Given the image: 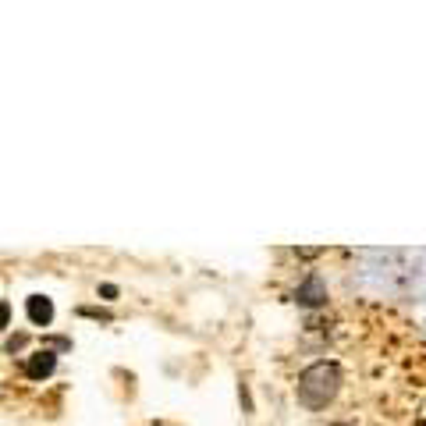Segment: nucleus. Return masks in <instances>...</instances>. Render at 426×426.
Returning a JSON list of instances; mask_svg holds the SVG:
<instances>
[{
  "label": "nucleus",
  "instance_id": "f257e3e1",
  "mask_svg": "<svg viewBox=\"0 0 426 426\" xmlns=\"http://www.w3.org/2000/svg\"><path fill=\"white\" fill-rule=\"evenodd\" d=\"M341 391V369L334 362H312L298 377V401L305 408H327Z\"/></svg>",
  "mask_w": 426,
  "mask_h": 426
},
{
  "label": "nucleus",
  "instance_id": "f03ea898",
  "mask_svg": "<svg viewBox=\"0 0 426 426\" xmlns=\"http://www.w3.org/2000/svg\"><path fill=\"white\" fill-rule=\"evenodd\" d=\"M295 302L305 305V309H316V305H324L327 302V284L320 274H309L298 288H295Z\"/></svg>",
  "mask_w": 426,
  "mask_h": 426
},
{
  "label": "nucleus",
  "instance_id": "7ed1b4c3",
  "mask_svg": "<svg viewBox=\"0 0 426 426\" xmlns=\"http://www.w3.org/2000/svg\"><path fill=\"white\" fill-rule=\"evenodd\" d=\"M53 369H57V355H53L50 348H43V352L29 355V362H25V373H29L32 380H46Z\"/></svg>",
  "mask_w": 426,
  "mask_h": 426
},
{
  "label": "nucleus",
  "instance_id": "20e7f679",
  "mask_svg": "<svg viewBox=\"0 0 426 426\" xmlns=\"http://www.w3.org/2000/svg\"><path fill=\"white\" fill-rule=\"evenodd\" d=\"M25 312H29V324H32V327H46L50 320H53V302H50L46 295H32V298L25 302Z\"/></svg>",
  "mask_w": 426,
  "mask_h": 426
},
{
  "label": "nucleus",
  "instance_id": "39448f33",
  "mask_svg": "<svg viewBox=\"0 0 426 426\" xmlns=\"http://www.w3.org/2000/svg\"><path fill=\"white\" fill-rule=\"evenodd\" d=\"M8 324H11V305L0 298V331H8Z\"/></svg>",
  "mask_w": 426,
  "mask_h": 426
},
{
  "label": "nucleus",
  "instance_id": "423d86ee",
  "mask_svg": "<svg viewBox=\"0 0 426 426\" xmlns=\"http://www.w3.org/2000/svg\"><path fill=\"white\" fill-rule=\"evenodd\" d=\"M99 295H103V298H118V288H114V284H99Z\"/></svg>",
  "mask_w": 426,
  "mask_h": 426
},
{
  "label": "nucleus",
  "instance_id": "0eeeda50",
  "mask_svg": "<svg viewBox=\"0 0 426 426\" xmlns=\"http://www.w3.org/2000/svg\"><path fill=\"white\" fill-rule=\"evenodd\" d=\"M298 256L302 259H312V256H320V249H298Z\"/></svg>",
  "mask_w": 426,
  "mask_h": 426
}]
</instances>
